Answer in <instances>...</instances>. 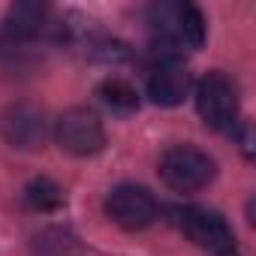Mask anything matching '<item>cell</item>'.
<instances>
[{"instance_id": "ba28073f", "label": "cell", "mask_w": 256, "mask_h": 256, "mask_svg": "<svg viewBox=\"0 0 256 256\" xmlns=\"http://www.w3.org/2000/svg\"><path fill=\"white\" fill-rule=\"evenodd\" d=\"M48 6L46 4H12L6 18H4V40L10 46L30 42L48 30Z\"/></svg>"}, {"instance_id": "8fae6325", "label": "cell", "mask_w": 256, "mask_h": 256, "mask_svg": "<svg viewBox=\"0 0 256 256\" xmlns=\"http://www.w3.org/2000/svg\"><path fill=\"white\" fill-rule=\"evenodd\" d=\"M24 205L34 211H54L64 205V190L48 178H36L24 187Z\"/></svg>"}, {"instance_id": "9c48e42d", "label": "cell", "mask_w": 256, "mask_h": 256, "mask_svg": "<svg viewBox=\"0 0 256 256\" xmlns=\"http://www.w3.org/2000/svg\"><path fill=\"white\" fill-rule=\"evenodd\" d=\"M193 78L178 60H160L148 78V96L157 106H178L190 94Z\"/></svg>"}, {"instance_id": "52a82bcc", "label": "cell", "mask_w": 256, "mask_h": 256, "mask_svg": "<svg viewBox=\"0 0 256 256\" xmlns=\"http://www.w3.org/2000/svg\"><path fill=\"white\" fill-rule=\"evenodd\" d=\"M46 136H48V124H46V114L40 108L22 102L4 114V139L12 148L36 151V148H42Z\"/></svg>"}, {"instance_id": "4fadbf2b", "label": "cell", "mask_w": 256, "mask_h": 256, "mask_svg": "<svg viewBox=\"0 0 256 256\" xmlns=\"http://www.w3.org/2000/svg\"><path fill=\"white\" fill-rule=\"evenodd\" d=\"M226 256H235V253H226Z\"/></svg>"}, {"instance_id": "7a4b0ae2", "label": "cell", "mask_w": 256, "mask_h": 256, "mask_svg": "<svg viewBox=\"0 0 256 256\" xmlns=\"http://www.w3.org/2000/svg\"><path fill=\"white\" fill-rule=\"evenodd\" d=\"M217 175V163L196 145H172L160 157V178L178 193H196Z\"/></svg>"}, {"instance_id": "8992f818", "label": "cell", "mask_w": 256, "mask_h": 256, "mask_svg": "<svg viewBox=\"0 0 256 256\" xmlns=\"http://www.w3.org/2000/svg\"><path fill=\"white\" fill-rule=\"evenodd\" d=\"M106 214L112 217V223H118L120 229H145L157 220L160 208L151 190L139 187V184H118L108 199H106Z\"/></svg>"}, {"instance_id": "277c9868", "label": "cell", "mask_w": 256, "mask_h": 256, "mask_svg": "<svg viewBox=\"0 0 256 256\" xmlns=\"http://www.w3.org/2000/svg\"><path fill=\"white\" fill-rule=\"evenodd\" d=\"M175 223L178 229L202 250H211L217 256H226L235 250V235L232 226L226 223V217L220 211L211 208H199V205H187L175 211Z\"/></svg>"}, {"instance_id": "3957f363", "label": "cell", "mask_w": 256, "mask_h": 256, "mask_svg": "<svg viewBox=\"0 0 256 256\" xmlns=\"http://www.w3.org/2000/svg\"><path fill=\"white\" fill-rule=\"evenodd\" d=\"M196 112L211 130H232L238 120V88L226 72H208L196 84Z\"/></svg>"}, {"instance_id": "6da1fadb", "label": "cell", "mask_w": 256, "mask_h": 256, "mask_svg": "<svg viewBox=\"0 0 256 256\" xmlns=\"http://www.w3.org/2000/svg\"><path fill=\"white\" fill-rule=\"evenodd\" d=\"M148 28L154 34V48L166 52L163 60H175V52L199 48L205 42V18L193 4L148 6Z\"/></svg>"}, {"instance_id": "30bf717a", "label": "cell", "mask_w": 256, "mask_h": 256, "mask_svg": "<svg viewBox=\"0 0 256 256\" xmlns=\"http://www.w3.org/2000/svg\"><path fill=\"white\" fill-rule=\"evenodd\" d=\"M30 247H34V256H76L78 253L76 235L60 226H48V229L36 232Z\"/></svg>"}, {"instance_id": "5b68a950", "label": "cell", "mask_w": 256, "mask_h": 256, "mask_svg": "<svg viewBox=\"0 0 256 256\" xmlns=\"http://www.w3.org/2000/svg\"><path fill=\"white\" fill-rule=\"evenodd\" d=\"M54 142L72 157H94L106 145L102 120L90 108H70L54 120Z\"/></svg>"}, {"instance_id": "7c38bea8", "label": "cell", "mask_w": 256, "mask_h": 256, "mask_svg": "<svg viewBox=\"0 0 256 256\" xmlns=\"http://www.w3.org/2000/svg\"><path fill=\"white\" fill-rule=\"evenodd\" d=\"M100 100H102L106 106L118 108V112H130V108L139 106L136 90L126 84V82H120V78H108V82H102V84H100Z\"/></svg>"}]
</instances>
